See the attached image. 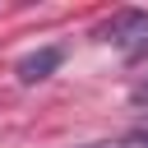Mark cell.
I'll return each instance as SVG.
<instances>
[{"label": "cell", "instance_id": "obj_5", "mask_svg": "<svg viewBox=\"0 0 148 148\" xmlns=\"http://www.w3.org/2000/svg\"><path fill=\"white\" fill-rule=\"evenodd\" d=\"M92 148H116V143H92Z\"/></svg>", "mask_w": 148, "mask_h": 148}, {"label": "cell", "instance_id": "obj_4", "mask_svg": "<svg viewBox=\"0 0 148 148\" xmlns=\"http://www.w3.org/2000/svg\"><path fill=\"white\" fill-rule=\"evenodd\" d=\"M116 148H148V139H130V143H116Z\"/></svg>", "mask_w": 148, "mask_h": 148}, {"label": "cell", "instance_id": "obj_3", "mask_svg": "<svg viewBox=\"0 0 148 148\" xmlns=\"http://www.w3.org/2000/svg\"><path fill=\"white\" fill-rule=\"evenodd\" d=\"M130 102H134V106H148V74H143V79L130 88Z\"/></svg>", "mask_w": 148, "mask_h": 148}, {"label": "cell", "instance_id": "obj_1", "mask_svg": "<svg viewBox=\"0 0 148 148\" xmlns=\"http://www.w3.org/2000/svg\"><path fill=\"white\" fill-rule=\"evenodd\" d=\"M97 37L120 46L125 56H148V9H120L111 23L97 28Z\"/></svg>", "mask_w": 148, "mask_h": 148}, {"label": "cell", "instance_id": "obj_2", "mask_svg": "<svg viewBox=\"0 0 148 148\" xmlns=\"http://www.w3.org/2000/svg\"><path fill=\"white\" fill-rule=\"evenodd\" d=\"M60 60H65L60 46H42V51H32V56L18 60V79H23V83H42V79H51V74L60 69Z\"/></svg>", "mask_w": 148, "mask_h": 148}]
</instances>
